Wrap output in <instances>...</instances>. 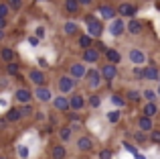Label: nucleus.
Instances as JSON below:
<instances>
[{"label": "nucleus", "instance_id": "nucleus-19", "mask_svg": "<svg viewBox=\"0 0 160 159\" xmlns=\"http://www.w3.org/2000/svg\"><path fill=\"white\" fill-rule=\"evenodd\" d=\"M63 8H65L67 14L75 16V14H81V4H79V0H63Z\"/></svg>", "mask_w": 160, "mask_h": 159}, {"label": "nucleus", "instance_id": "nucleus-48", "mask_svg": "<svg viewBox=\"0 0 160 159\" xmlns=\"http://www.w3.org/2000/svg\"><path fill=\"white\" fill-rule=\"evenodd\" d=\"M79 4H81L83 8H87V6H91V4H93V0H79Z\"/></svg>", "mask_w": 160, "mask_h": 159}, {"label": "nucleus", "instance_id": "nucleus-25", "mask_svg": "<svg viewBox=\"0 0 160 159\" xmlns=\"http://www.w3.org/2000/svg\"><path fill=\"white\" fill-rule=\"evenodd\" d=\"M102 104H103L102 94H98V92H91V94L87 96V108H91V110H98V108H102Z\"/></svg>", "mask_w": 160, "mask_h": 159}, {"label": "nucleus", "instance_id": "nucleus-50", "mask_svg": "<svg viewBox=\"0 0 160 159\" xmlns=\"http://www.w3.org/2000/svg\"><path fill=\"white\" fill-rule=\"evenodd\" d=\"M39 65H41V68H47V59H45V57H39Z\"/></svg>", "mask_w": 160, "mask_h": 159}, {"label": "nucleus", "instance_id": "nucleus-21", "mask_svg": "<svg viewBox=\"0 0 160 159\" xmlns=\"http://www.w3.org/2000/svg\"><path fill=\"white\" fill-rule=\"evenodd\" d=\"M136 124H138V131H144V133H150L154 129V120L150 118V116H144V114L138 116Z\"/></svg>", "mask_w": 160, "mask_h": 159}, {"label": "nucleus", "instance_id": "nucleus-9", "mask_svg": "<svg viewBox=\"0 0 160 159\" xmlns=\"http://www.w3.org/2000/svg\"><path fill=\"white\" fill-rule=\"evenodd\" d=\"M98 14H99V19L102 20H106V23H112L113 19H118V10H116V6L113 4H99L98 6Z\"/></svg>", "mask_w": 160, "mask_h": 159}, {"label": "nucleus", "instance_id": "nucleus-12", "mask_svg": "<svg viewBox=\"0 0 160 159\" xmlns=\"http://www.w3.org/2000/svg\"><path fill=\"white\" fill-rule=\"evenodd\" d=\"M99 72H102V78H103V82H108L109 86H112V82L118 78V65H113V63H102V68H99Z\"/></svg>", "mask_w": 160, "mask_h": 159}, {"label": "nucleus", "instance_id": "nucleus-31", "mask_svg": "<svg viewBox=\"0 0 160 159\" xmlns=\"http://www.w3.org/2000/svg\"><path fill=\"white\" fill-rule=\"evenodd\" d=\"M71 137H73V127H71V124H65V127L59 129V139H61V143L71 141Z\"/></svg>", "mask_w": 160, "mask_h": 159}, {"label": "nucleus", "instance_id": "nucleus-5", "mask_svg": "<svg viewBox=\"0 0 160 159\" xmlns=\"http://www.w3.org/2000/svg\"><path fill=\"white\" fill-rule=\"evenodd\" d=\"M144 27H146V23L142 19H138V16L126 20V33H128V35H132V37L142 35V33H144Z\"/></svg>", "mask_w": 160, "mask_h": 159}, {"label": "nucleus", "instance_id": "nucleus-43", "mask_svg": "<svg viewBox=\"0 0 160 159\" xmlns=\"http://www.w3.org/2000/svg\"><path fill=\"white\" fill-rule=\"evenodd\" d=\"M45 35H47L45 27H37V29H35V37H39V39H45Z\"/></svg>", "mask_w": 160, "mask_h": 159}, {"label": "nucleus", "instance_id": "nucleus-55", "mask_svg": "<svg viewBox=\"0 0 160 159\" xmlns=\"http://www.w3.org/2000/svg\"><path fill=\"white\" fill-rule=\"evenodd\" d=\"M0 159H8V157H0Z\"/></svg>", "mask_w": 160, "mask_h": 159}, {"label": "nucleus", "instance_id": "nucleus-36", "mask_svg": "<svg viewBox=\"0 0 160 159\" xmlns=\"http://www.w3.org/2000/svg\"><path fill=\"white\" fill-rule=\"evenodd\" d=\"M18 72H20V65L16 63V61H8L6 63V74L8 76H16Z\"/></svg>", "mask_w": 160, "mask_h": 159}, {"label": "nucleus", "instance_id": "nucleus-40", "mask_svg": "<svg viewBox=\"0 0 160 159\" xmlns=\"http://www.w3.org/2000/svg\"><path fill=\"white\" fill-rule=\"evenodd\" d=\"M124 149H126L128 153H132L134 157L138 155V149H136V145H134V143H128V141H124Z\"/></svg>", "mask_w": 160, "mask_h": 159}, {"label": "nucleus", "instance_id": "nucleus-30", "mask_svg": "<svg viewBox=\"0 0 160 159\" xmlns=\"http://www.w3.org/2000/svg\"><path fill=\"white\" fill-rule=\"evenodd\" d=\"M106 120L109 124H118L122 120V110L120 108H112L109 112H106Z\"/></svg>", "mask_w": 160, "mask_h": 159}, {"label": "nucleus", "instance_id": "nucleus-23", "mask_svg": "<svg viewBox=\"0 0 160 159\" xmlns=\"http://www.w3.org/2000/svg\"><path fill=\"white\" fill-rule=\"evenodd\" d=\"M63 33L67 37H77L79 35V23L77 20H65L63 23Z\"/></svg>", "mask_w": 160, "mask_h": 159}, {"label": "nucleus", "instance_id": "nucleus-20", "mask_svg": "<svg viewBox=\"0 0 160 159\" xmlns=\"http://www.w3.org/2000/svg\"><path fill=\"white\" fill-rule=\"evenodd\" d=\"M93 43H95V39L91 35H87V33H79V35H77V47L81 49V51L93 47Z\"/></svg>", "mask_w": 160, "mask_h": 159}, {"label": "nucleus", "instance_id": "nucleus-35", "mask_svg": "<svg viewBox=\"0 0 160 159\" xmlns=\"http://www.w3.org/2000/svg\"><path fill=\"white\" fill-rule=\"evenodd\" d=\"M148 137H150V143L152 145H160V127H154L148 133Z\"/></svg>", "mask_w": 160, "mask_h": 159}, {"label": "nucleus", "instance_id": "nucleus-2", "mask_svg": "<svg viewBox=\"0 0 160 159\" xmlns=\"http://www.w3.org/2000/svg\"><path fill=\"white\" fill-rule=\"evenodd\" d=\"M116 10H118V16H122V19H134L140 8H138V4L130 2V0H122L116 6Z\"/></svg>", "mask_w": 160, "mask_h": 159}, {"label": "nucleus", "instance_id": "nucleus-16", "mask_svg": "<svg viewBox=\"0 0 160 159\" xmlns=\"http://www.w3.org/2000/svg\"><path fill=\"white\" fill-rule=\"evenodd\" d=\"M53 108L57 112H69L71 106H69V96L61 94V96H55L53 98Z\"/></svg>", "mask_w": 160, "mask_h": 159}, {"label": "nucleus", "instance_id": "nucleus-51", "mask_svg": "<svg viewBox=\"0 0 160 159\" xmlns=\"http://www.w3.org/2000/svg\"><path fill=\"white\" fill-rule=\"evenodd\" d=\"M156 94H158V100H160V82H158V88H156Z\"/></svg>", "mask_w": 160, "mask_h": 159}, {"label": "nucleus", "instance_id": "nucleus-6", "mask_svg": "<svg viewBox=\"0 0 160 159\" xmlns=\"http://www.w3.org/2000/svg\"><path fill=\"white\" fill-rule=\"evenodd\" d=\"M75 86H77V80H73L69 74H63V76H59V80H57V88H59L61 94H71V92L75 90Z\"/></svg>", "mask_w": 160, "mask_h": 159}, {"label": "nucleus", "instance_id": "nucleus-49", "mask_svg": "<svg viewBox=\"0 0 160 159\" xmlns=\"http://www.w3.org/2000/svg\"><path fill=\"white\" fill-rule=\"evenodd\" d=\"M4 29H6V19L0 16V31H4Z\"/></svg>", "mask_w": 160, "mask_h": 159}, {"label": "nucleus", "instance_id": "nucleus-47", "mask_svg": "<svg viewBox=\"0 0 160 159\" xmlns=\"http://www.w3.org/2000/svg\"><path fill=\"white\" fill-rule=\"evenodd\" d=\"M4 129H8V120H6V116H0V131H4Z\"/></svg>", "mask_w": 160, "mask_h": 159}, {"label": "nucleus", "instance_id": "nucleus-46", "mask_svg": "<svg viewBox=\"0 0 160 159\" xmlns=\"http://www.w3.org/2000/svg\"><path fill=\"white\" fill-rule=\"evenodd\" d=\"M134 78L142 80V65H134Z\"/></svg>", "mask_w": 160, "mask_h": 159}, {"label": "nucleus", "instance_id": "nucleus-3", "mask_svg": "<svg viewBox=\"0 0 160 159\" xmlns=\"http://www.w3.org/2000/svg\"><path fill=\"white\" fill-rule=\"evenodd\" d=\"M85 84H87V88H89L91 92H98V88L103 84V78H102V72H99V68H91V69H87Z\"/></svg>", "mask_w": 160, "mask_h": 159}, {"label": "nucleus", "instance_id": "nucleus-7", "mask_svg": "<svg viewBox=\"0 0 160 159\" xmlns=\"http://www.w3.org/2000/svg\"><path fill=\"white\" fill-rule=\"evenodd\" d=\"M69 106H71V110H73V112H81L83 108H87V96H83L81 92H71Z\"/></svg>", "mask_w": 160, "mask_h": 159}, {"label": "nucleus", "instance_id": "nucleus-44", "mask_svg": "<svg viewBox=\"0 0 160 159\" xmlns=\"http://www.w3.org/2000/svg\"><path fill=\"white\" fill-rule=\"evenodd\" d=\"M18 157H22V159L28 157V149L24 147V145H20V147H18Z\"/></svg>", "mask_w": 160, "mask_h": 159}, {"label": "nucleus", "instance_id": "nucleus-26", "mask_svg": "<svg viewBox=\"0 0 160 159\" xmlns=\"http://www.w3.org/2000/svg\"><path fill=\"white\" fill-rule=\"evenodd\" d=\"M142 114H144V116H150V118H154L156 114H160L158 102H144V106H142Z\"/></svg>", "mask_w": 160, "mask_h": 159}, {"label": "nucleus", "instance_id": "nucleus-10", "mask_svg": "<svg viewBox=\"0 0 160 159\" xmlns=\"http://www.w3.org/2000/svg\"><path fill=\"white\" fill-rule=\"evenodd\" d=\"M87 63H83V61H73V63L69 65V76L73 78V80H85V76H87Z\"/></svg>", "mask_w": 160, "mask_h": 159}, {"label": "nucleus", "instance_id": "nucleus-42", "mask_svg": "<svg viewBox=\"0 0 160 159\" xmlns=\"http://www.w3.org/2000/svg\"><path fill=\"white\" fill-rule=\"evenodd\" d=\"M8 6H10L12 10H20V6H22V0H8Z\"/></svg>", "mask_w": 160, "mask_h": 159}, {"label": "nucleus", "instance_id": "nucleus-34", "mask_svg": "<svg viewBox=\"0 0 160 159\" xmlns=\"http://www.w3.org/2000/svg\"><path fill=\"white\" fill-rule=\"evenodd\" d=\"M0 57H2L4 61H14V57H16V53H14V49L12 47H2V51H0Z\"/></svg>", "mask_w": 160, "mask_h": 159}, {"label": "nucleus", "instance_id": "nucleus-45", "mask_svg": "<svg viewBox=\"0 0 160 159\" xmlns=\"http://www.w3.org/2000/svg\"><path fill=\"white\" fill-rule=\"evenodd\" d=\"M39 43H41V39H39V37H35V35H31V37H28V45H32V47H39Z\"/></svg>", "mask_w": 160, "mask_h": 159}, {"label": "nucleus", "instance_id": "nucleus-1", "mask_svg": "<svg viewBox=\"0 0 160 159\" xmlns=\"http://www.w3.org/2000/svg\"><path fill=\"white\" fill-rule=\"evenodd\" d=\"M85 33L91 35L93 39H102L106 29H103V20L95 14H87L85 16Z\"/></svg>", "mask_w": 160, "mask_h": 159}, {"label": "nucleus", "instance_id": "nucleus-14", "mask_svg": "<svg viewBox=\"0 0 160 159\" xmlns=\"http://www.w3.org/2000/svg\"><path fill=\"white\" fill-rule=\"evenodd\" d=\"M32 94H35V98L39 100V102H43V104H47V102H53V92L49 90L47 86H37Z\"/></svg>", "mask_w": 160, "mask_h": 159}, {"label": "nucleus", "instance_id": "nucleus-18", "mask_svg": "<svg viewBox=\"0 0 160 159\" xmlns=\"http://www.w3.org/2000/svg\"><path fill=\"white\" fill-rule=\"evenodd\" d=\"M14 98L18 104H31V100L35 98V94H32L28 88H18V90L14 92Z\"/></svg>", "mask_w": 160, "mask_h": 159}, {"label": "nucleus", "instance_id": "nucleus-38", "mask_svg": "<svg viewBox=\"0 0 160 159\" xmlns=\"http://www.w3.org/2000/svg\"><path fill=\"white\" fill-rule=\"evenodd\" d=\"M98 157H99V159H112V157H113V151H112L109 147H103L102 151L98 153Z\"/></svg>", "mask_w": 160, "mask_h": 159}, {"label": "nucleus", "instance_id": "nucleus-28", "mask_svg": "<svg viewBox=\"0 0 160 159\" xmlns=\"http://www.w3.org/2000/svg\"><path fill=\"white\" fill-rule=\"evenodd\" d=\"M142 100L144 102H156L158 100L156 88H142Z\"/></svg>", "mask_w": 160, "mask_h": 159}, {"label": "nucleus", "instance_id": "nucleus-24", "mask_svg": "<svg viewBox=\"0 0 160 159\" xmlns=\"http://www.w3.org/2000/svg\"><path fill=\"white\" fill-rule=\"evenodd\" d=\"M103 57H106V61H108V63H113V65L122 63V53L118 51L116 47H109L108 51L103 53Z\"/></svg>", "mask_w": 160, "mask_h": 159}, {"label": "nucleus", "instance_id": "nucleus-32", "mask_svg": "<svg viewBox=\"0 0 160 159\" xmlns=\"http://www.w3.org/2000/svg\"><path fill=\"white\" fill-rule=\"evenodd\" d=\"M20 118H22L20 108H8V112H6V120L8 123H18Z\"/></svg>", "mask_w": 160, "mask_h": 159}, {"label": "nucleus", "instance_id": "nucleus-39", "mask_svg": "<svg viewBox=\"0 0 160 159\" xmlns=\"http://www.w3.org/2000/svg\"><path fill=\"white\" fill-rule=\"evenodd\" d=\"M20 112H22V118H24V116H31L35 112V108L31 104H20Z\"/></svg>", "mask_w": 160, "mask_h": 159}, {"label": "nucleus", "instance_id": "nucleus-22", "mask_svg": "<svg viewBox=\"0 0 160 159\" xmlns=\"http://www.w3.org/2000/svg\"><path fill=\"white\" fill-rule=\"evenodd\" d=\"M109 102L116 108H120V110L128 106V100H126V96L122 94V92H112V94H109Z\"/></svg>", "mask_w": 160, "mask_h": 159}, {"label": "nucleus", "instance_id": "nucleus-37", "mask_svg": "<svg viewBox=\"0 0 160 159\" xmlns=\"http://www.w3.org/2000/svg\"><path fill=\"white\" fill-rule=\"evenodd\" d=\"M93 47H95V49H98V51H99V53H102V55H103V53H106V51H108V49H109V47H108V45H106V43H103V41H102V39H95V43H93Z\"/></svg>", "mask_w": 160, "mask_h": 159}, {"label": "nucleus", "instance_id": "nucleus-11", "mask_svg": "<svg viewBox=\"0 0 160 159\" xmlns=\"http://www.w3.org/2000/svg\"><path fill=\"white\" fill-rule=\"evenodd\" d=\"M108 33L112 37H122L126 33V19H122V16H118V19H113L112 23H109V29H108Z\"/></svg>", "mask_w": 160, "mask_h": 159}, {"label": "nucleus", "instance_id": "nucleus-13", "mask_svg": "<svg viewBox=\"0 0 160 159\" xmlns=\"http://www.w3.org/2000/svg\"><path fill=\"white\" fill-rule=\"evenodd\" d=\"M102 53H99L98 51V49H95V47H89V49H85V51H83L81 53V61H83V63H99V61H102Z\"/></svg>", "mask_w": 160, "mask_h": 159}, {"label": "nucleus", "instance_id": "nucleus-17", "mask_svg": "<svg viewBox=\"0 0 160 159\" xmlns=\"http://www.w3.org/2000/svg\"><path fill=\"white\" fill-rule=\"evenodd\" d=\"M28 80H31L35 86H47V74H45L43 69L32 68L31 72H28Z\"/></svg>", "mask_w": 160, "mask_h": 159}, {"label": "nucleus", "instance_id": "nucleus-53", "mask_svg": "<svg viewBox=\"0 0 160 159\" xmlns=\"http://www.w3.org/2000/svg\"><path fill=\"white\" fill-rule=\"evenodd\" d=\"M4 39V31H0V41H2Z\"/></svg>", "mask_w": 160, "mask_h": 159}, {"label": "nucleus", "instance_id": "nucleus-15", "mask_svg": "<svg viewBox=\"0 0 160 159\" xmlns=\"http://www.w3.org/2000/svg\"><path fill=\"white\" fill-rule=\"evenodd\" d=\"M75 147L81 153H89V151H93V139L89 135H81V137H77V145Z\"/></svg>", "mask_w": 160, "mask_h": 159}, {"label": "nucleus", "instance_id": "nucleus-8", "mask_svg": "<svg viewBox=\"0 0 160 159\" xmlns=\"http://www.w3.org/2000/svg\"><path fill=\"white\" fill-rule=\"evenodd\" d=\"M142 80L144 82H160V68L154 63L142 65Z\"/></svg>", "mask_w": 160, "mask_h": 159}, {"label": "nucleus", "instance_id": "nucleus-41", "mask_svg": "<svg viewBox=\"0 0 160 159\" xmlns=\"http://www.w3.org/2000/svg\"><path fill=\"white\" fill-rule=\"evenodd\" d=\"M10 14V6H8V2H0V16H6Z\"/></svg>", "mask_w": 160, "mask_h": 159}, {"label": "nucleus", "instance_id": "nucleus-54", "mask_svg": "<svg viewBox=\"0 0 160 159\" xmlns=\"http://www.w3.org/2000/svg\"><path fill=\"white\" fill-rule=\"evenodd\" d=\"M156 10H160V2H156Z\"/></svg>", "mask_w": 160, "mask_h": 159}, {"label": "nucleus", "instance_id": "nucleus-4", "mask_svg": "<svg viewBox=\"0 0 160 159\" xmlns=\"http://www.w3.org/2000/svg\"><path fill=\"white\" fill-rule=\"evenodd\" d=\"M128 61L132 65H146V63H148V53H146L142 47H130Z\"/></svg>", "mask_w": 160, "mask_h": 159}, {"label": "nucleus", "instance_id": "nucleus-52", "mask_svg": "<svg viewBox=\"0 0 160 159\" xmlns=\"http://www.w3.org/2000/svg\"><path fill=\"white\" fill-rule=\"evenodd\" d=\"M136 159H146V155H140V153H138V155H136Z\"/></svg>", "mask_w": 160, "mask_h": 159}, {"label": "nucleus", "instance_id": "nucleus-33", "mask_svg": "<svg viewBox=\"0 0 160 159\" xmlns=\"http://www.w3.org/2000/svg\"><path fill=\"white\" fill-rule=\"evenodd\" d=\"M134 141H136V145H146V143H150V137L144 131H136L134 133Z\"/></svg>", "mask_w": 160, "mask_h": 159}, {"label": "nucleus", "instance_id": "nucleus-29", "mask_svg": "<svg viewBox=\"0 0 160 159\" xmlns=\"http://www.w3.org/2000/svg\"><path fill=\"white\" fill-rule=\"evenodd\" d=\"M67 157V147L65 145H53V149H51V159H65Z\"/></svg>", "mask_w": 160, "mask_h": 159}, {"label": "nucleus", "instance_id": "nucleus-27", "mask_svg": "<svg viewBox=\"0 0 160 159\" xmlns=\"http://www.w3.org/2000/svg\"><path fill=\"white\" fill-rule=\"evenodd\" d=\"M124 96H126V100L132 102V104L142 102V90H136V88H128V90L124 92Z\"/></svg>", "mask_w": 160, "mask_h": 159}]
</instances>
